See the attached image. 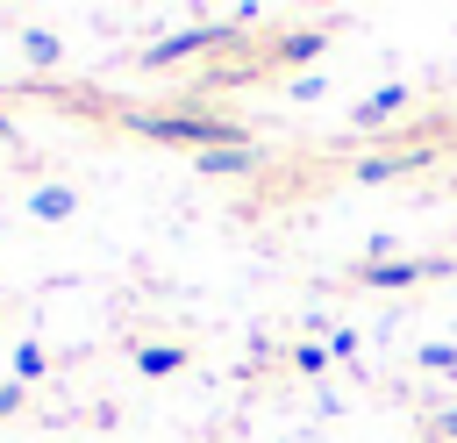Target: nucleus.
<instances>
[{
  "mask_svg": "<svg viewBox=\"0 0 457 443\" xmlns=\"http://www.w3.org/2000/svg\"><path fill=\"white\" fill-rule=\"evenodd\" d=\"M121 129H136V136H150V143H179V150H236V143H250V129L243 121H228V114H214V107H121L114 114Z\"/></svg>",
  "mask_w": 457,
  "mask_h": 443,
  "instance_id": "f257e3e1",
  "label": "nucleus"
},
{
  "mask_svg": "<svg viewBox=\"0 0 457 443\" xmlns=\"http://www.w3.org/2000/svg\"><path fill=\"white\" fill-rule=\"evenodd\" d=\"M228 43H236V29H228V21H193V29H171L164 43H143V50H136V64H143V71H171V64L207 57V50H228Z\"/></svg>",
  "mask_w": 457,
  "mask_h": 443,
  "instance_id": "f03ea898",
  "label": "nucleus"
},
{
  "mask_svg": "<svg viewBox=\"0 0 457 443\" xmlns=\"http://www.w3.org/2000/svg\"><path fill=\"white\" fill-rule=\"evenodd\" d=\"M443 272H457V264L450 257H386V264H357L350 286H364V293H407V286L443 279Z\"/></svg>",
  "mask_w": 457,
  "mask_h": 443,
  "instance_id": "7ed1b4c3",
  "label": "nucleus"
},
{
  "mask_svg": "<svg viewBox=\"0 0 457 443\" xmlns=\"http://www.w3.org/2000/svg\"><path fill=\"white\" fill-rule=\"evenodd\" d=\"M407 107H414V86H400V79H393V86L364 93V100L350 107V121H357V129H386V121H400Z\"/></svg>",
  "mask_w": 457,
  "mask_h": 443,
  "instance_id": "20e7f679",
  "label": "nucleus"
},
{
  "mask_svg": "<svg viewBox=\"0 0 457 443\" xmlns=\"http://www.w3.org/2000/svg\"><path fill=\"white\" fill-rule=\"evenodd\" d=\"M257 164H264V150H257V143H236V150H200V157H193V171H200V179H250Z\"/></svg>",
  "mask_w": 457,
  "mask_h": 443,
  "instance_id": "39448f33",
  "label": "nucleus"
},
{
  "mask_svg": "<svg viewBox=\"0 0 457 443\" xmlns=\"http://www.w3.org/2000/svg\"><path fill=\"white\" fill-rule=\"evenodd\" d=\"M428 157H436V150H421V143H414V150H378V157H357V164H350V179L386 186V179H400V171H414V164H428Z\"/></svg>",
  "mask_w": 457,
  "mask_h": 443,
  "instance_id": "423d86ee",
  "label": "nucleus"
},
{
  "mask_svg": "<svg viewBox=\"0 0 457 443\" xmlns=\"http://www.w3.org/2000/svg\"><path fill=\"white\" fill-rule=\"evenodd\" d=\"M328 43H336L328 29H286V36H278V43L264 50V57H271V64H314V57H321Z\"/></svg>",
  "mask_w": 457,
  "mask_h": 443,
  "instance_id": "0eeeda50",
  "label": "nucleus"
},
{
  "mask_svg": "<svg viewBox=\"0 0 457 443\" xmlns=\"http://www.w3.org/2000/svg\"><path fill=\"white\" fill-rule=\"evenodd\" d=\"M79 214V193L71 186H36L29 193V222H71Z\"/></svg>",
  "mask_w": 457,
  "mask_h": 443,
  "instance_id": "6e6552de",
  "label": "nucleus"
},
{
  "mask_svg": "<svg viewBox=\"0 0 457 443\" xmlns=\"http://www.w3.org/2000/svg\"><path fill=\"white\" fill-rule=\"evenodd\" d=\"M136 372H143V379H171V372H186V343H136Z\"/></svg>",
  "mask_w": 457,
  "mask_h": 443,
  "instance_id": "1a4fd4ad",
  "label": "nucleus"
},
{
  "mask_svg": "<svg viewBox=\"0 0 457 443\" xmlns=\"http://www.w3.org/2000/svg\"><path fill=\"white\" fill-rule=\"evenodd\" d=\"M21 57H29L36 71H50V64L64 57V36H57V29H43V21H29V29H21Z\"/></svg>",
  "mask_w": 457,
  "mask_h": 443,
  "instance_id": "9d476101",
  "label": "nucleus"
},
{
  "mask_svg": "<svg viewBox=\"0 0 457 443\" xmlns=\"http://www.w3.org/2000/svg\"><path fill=\"white\" fill-rule=\"evenodd\" d=\"M328 364H336V350H328V343H314V336H307V343H293V372H300V379H321Z\"/></svg>",
  "mask_w": 457,
  "mask_h": 443,
  "instance_id": "9b49d317",
  "label": "nucleus"
},
{
  "mask_svg": "<svg viewBox=\"0 0 457 443\" xmlns=\"http://www.w3.org/2000/svg\"><path fill=\"white\" fill-rule=\"evenodd\" d=\"M43 372H50V350H43V343H21V350H14V379L29 386V379H43Z\"/></svg>",
  "mask_w": 457,
  "mask_h": 443,
  "instance_id": "f8f14e48",
  "label": "nucleus"
},
{
  "mask_svg": "<svg viewBox=\"0 0 457 443\" xmlns=\"http://www.w3.org/2000/svg\"><path fill=\"white\" fill-rule=\"evenodd\" d=\"M414 364H421V372H443V379H457V350H450V343H421V350H414Z\"/></svg>",
  "mask_w": 457,
  "mask_h": 443,
  "instance_id": "ddd939ff",
  "label": "nucleus"
},
{
  "mask_svg": "<svg viewBox=\"0 0 457 443\" xmlns=\"http://www.w3.org/2000/svg\"><path fill=\"white\" fill-rule=\"evenodd\" d=\"M286 93H293V100H321V93H328V79H321V71H300Z\"/></svg>",
  "mask_w": 457,
  "mask_h": 443,
  "instance_id": "4468645a",
  "label": "nucleus"
},
{
  "mask_svg": "<svg viewBox=\"0 0 457 443\" xmlns=\"http://www.w3.org/2000/svg\"><path fill=\"white\" fill-rule=\"evenodd\" d=\"M21 400H29V386H21V379H7V386H0V422H7V414H21Z\"/></svg>",
  "mask_w": 457,
  "mask_h": 443,
  "instance_id": "2eb2a0df",
  "label": "nucleus"
},
{
  "mask_svg": "<svg viewBox=\"0 0 457 443\" xmlns=\"http://www.w3.org/2000/svg\"><path fill=\"white\" fill-rule=\"evenodd\" d=\"M328 350L336 357H357V329H328Z\"/></svg>",
  "mask_w": 457,
  "mask_h": 443,
  "instance_id": "dca6fc26",
  "label": "nucleus"
},
{
  "mask_svg": "<svg viewBox=\"0 0 457 443\" xmlns=\"http://www.w3.org/2000/svg\"><path fill=\"white\" fill-rule=\"evenodd\" d=\"M428 443H457V414H436L428 422Z\"/></svg>",
  "mask_w": 457,
  "mask_h": 443,
  "instance_id": "f3484780",
  "label": "nucleus"
},
{
  "mask_svg": "<svg viewBox=\"0 0 457 443\" xmlns=\"http://www.w3.org/2000/svg\"><path fill=\"white\" fill-rule=\"evenodd\" d=\"M0 143H14V121H7V114H0Z\"/></svg>",
  "mask_w": 457,
  "mask_h": 443,
  "instance_id": "a211bd4d",
  "label": "nucleus"
}]
</instances>
